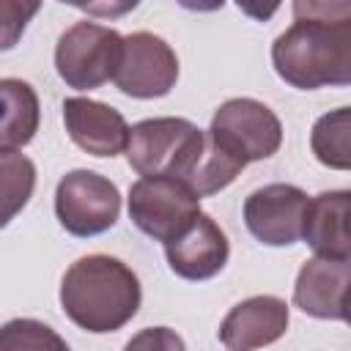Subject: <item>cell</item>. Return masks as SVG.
Masks as SVG:
<instances>
[{
  "label": "cell",
  "mask_w": 351,
  "mask_h": 351,
  "mask_svg": "<svg viewBox=\"0 0 351 351\" xmlns=\"http://www.w3.org/2000/svg\"><path fill=\"white\" fill-rule=\"evenodd\" d=\"M348 282H351V266L348 261H332V258H310L293 285V304L313 315V318H329V321H346L348 318Z\"/></svg>",
  "instance_id": "11"
},
{
  "label": "cell",
  "mask_w": 351,
  "mask_h": 351,
  "mask_svg": "<svg viewBox=\"0 0 351 351\" xmlns=\"http://www.w3.org/2000/svg\"><path fill=\"white\" fill-rule=\"evenodd\" d=\"M36 189V165L16 151H0V228H5Z\"/></svg>",
  "instance_id": "17"
},
{
  "label": "cell",
  "mask_w": 351,
  "mask_h": 351,
  "mask_svg": "<svg viewBox=\"0 0 351 351\" xmlns=\"http://www.w3.org/2000/svg\"><path fill=\"white\" fill-rule=\"evenodd\" d=\"M348 211H351V192L332 189L321 192L307 203L302 239L318 258L348 261L351 236H348Z\"/></svg>",
  "instance_id": "14"
},
{
  "label": "cell",
  "mask_w": 351,
  "mask_h": 351,
  "mask_svg": "<svg viewBox=\"0 0 351 351\" xmlns=\"http://www.w3.org/2000/svg\"><path fill=\"white\" fill-rule=\"evenodd\" d=\"M143 291L137 274L118 258L85 255L74 261L60 282L63 313L85 332H115L137 315Z\"/></svg>",
  "instance_id": "2"
},
{
  "label": "cell",
  "mask_w": 351,
  "mask_h": 351,
  "mask_svg": "<svg viewBox=\"0 0 351 351\" xmlns=\"http://www.w3.org/2000/svg\"><path fill=\"white\" fill-rule=\"evenodd\" d=\"M112 80L118 90L132 99H159L167 96L178 80V58L165 38L140 30L123 38Z\"/></svg>",
  "instance_id": "8"
},
{
  "label": "cell",
  "mask_w": 351,
  "mask_h": 351,
  "mask_svg": "<svg viewBox=\"0 0 351 351\" xmlns=\"http://www.w3.org/2000/svg\"><path fill=\"white\" fill-rule=\"evenodd\" d=\"M41 110L36 90L16 77L0 80V151L27 145L38 132Z\"/></svg>",
  "instance_id": "15"
},
{
  "label": "cell",
  "mask_w": 351,
  "mask_h": 351,
  "mask_svg": "<svg viewBox=\"0 0 351 351\" xmlns=\"http://www.w3.org/2000/svg\"><path fill=\"white\" fill-rule=\"evenodd\" d=\"M310 197L293 184H266L244 200L247 230L269 247H288L302 239Z\"/></svg>",
  "instance_id": "9"
},
{
  "label": "cell",
  "mask_w": 351,
  "mask_h": 351,
  "mask_svg": "<svg viewBox=\"0 0 351 351\" xmlns=\"http://www.w3.org/2000/svg\"><path fill=\"white\" fill-rule=\"evenodd\" d=\"M63 123H66L69 137L90 156H115L126 151L129 123L115 107L104 101H93L82 96L66 99Z\"/></svg>",
  "instance_id": "13"
},
{
  "label": "cell",
  "mask_w": 351,
  "mask_h": 351,
  "mask_svg": "<svg viewBox=\"0 0 351 351\" xmlns=\"http://www.w3.org/2000/svg\"><path fill=\"white\" fill-rule=\"evenodd\" d=\"M206 132L186 118H145L129 129L126 159L143 178L186 181L203 151Z\"/></svg>",
  "instance_id": "3"
},
{
  "label": "cell",
  "mask_w": 351,
  "mask_h": 351,
  "mask_svg": "<svg viewBox=\"0 0 351 351\" xmlns=\"http://www.w3.org/2000/svg\"><path fill=\"white\" fill-rule=\"evenodd\" d=\"M123 351H186L181 335H176L167 326H148L137 332Z\"/></svg>",
  "instance_id": "21"
},
{
  "label": "cell",
  "mask_w": 351,
  "mask_h": 351,
  "mask_svg": "<svg viewBox=\"0 0 351 351\" xmlns=\"http://www.w3.org/2000/svg\"><path fill=\"white\" fill-rule=\"evenodd\" d=\"M165 255H167L170 269L178 277L208 280L225 269L230 244H228L225 230L208 214L200 211L195 217V222L181 236H176L173 241L165 244Z\"/></svg>",
  "instance_id": "10"
},
{
  "label": "cell",
  "mask_w": 351,
  "mask_h": 351,
  "mask_svg": "<svg viewBox=\"0 0 351 351\" xmlns=\"http://www.w3.org/2000/svg\"><path fill=\"white\" fill-rule=\"evenodd\" d=\"M123 36L96 22L71 25L55 47V69L69 88L93 90L115 77Z\"/></svg>",
  "instance_id": "4"
},
{
  "label": "cell",
  "mask_w": 351,
  "mask_h": 351,
  "mask_svg": "<svg viewBox=\"0 0 351 351\" xmlns=\"http://www.w3.org/2000/svg\"><path fill=\"white\" fill-rule=\"evenodd\" d=\"M208 137L244 165L269 159L282 143L280 118L255 99H230L211 118Z\"/></svg>",
  "instance_id": "6"
},
{
  "label": "cell",
  "mask_w": 351,
  "mask_h": 351,
  "mask_svg": "<svg viewBox=\"0 0 351 351\" xmlns=\"http://www.w3.org/2000/svg\"><path fill=\"white\" fill-rule=\"evenodd\" d=\"M288 329V304L280 296H250L239 302L219 324V340L228 351H258L280 340Z\"/></svg>",
  "instance_id": "12"
},
{
  "label": "cell",
  "mask_w": 351,
  "mask_h": 351,
  "mask_svg": "<svg viewBox=\"0 0 351 351\" xmlns=\"http://www.w3.org/2000/svg\"><path fill=\"white\" fill-rule=\"evenodd\" d=\"M200 214V197L178 178H140L129 189V217L151 239L167 244Z\"/></svg>",
  "instance_id": "7"
},
{
  "label": "cell",
  "mask_w": 351,
  "mask_h": 351,
  "mask_svg": "<svg viewBox=\"0 0 351 351\" xmlns=\"http://www.w3.org/2000/svg\"><path fill=\"white\" fill-rule=\"evenodd\" d=\"M38 3H19V0H0V52L16 47L27 22L38 14Z\"/></svg>",
  "instance_id": "20"
},
{
  "label": "cell",
  "mask_w": 351,
  "mask_h": 351,
  "mask_svg": "<svg viewBox=\"0 0 351 351\" xmlns=\"http://www.w3.org/2000/svg\"><path fill=\"white\" fill-rule=\"evenodd\" d=\"M310 145L321 165L332 170H348L351 167V112L348 107H337L335 112L321 115L313 126Z\"/></svg>",
  "instance_id": "16"
},
{
  "label": "cell",
  "mask_w": 351,
  "mask_h": 351,
  "mask_svg": "<svg viewBox=\"0 0 351 351\" xmlns=\"http://www.w3.org/2000/svg\"><path fill=\"white\" fill-rule=\"evenodd\" d=\"M0 351H69L66 340L36 318H14L0 326Z\"/></svg>",
  "instance_id": "19"
},
{
  "label": "cell",
  "mask_w": 351,
  "mask_h": 351,
  "mask_svg": "<svg viewBox=\"0 0 351 351\" xmlns=\"http://www.w3.org/2000/svg\"><path fill=\"white\" fill-rule=\"evenodd\" d=\"M247 165L236 156H230L228 151H222L206 132L203 137V151H200V159L195 165V170L189 173V178L184 181L197 197H208L219 189H225L228 184H233V178L244 170Z\"/></svg>",
  "instance_id": "18"
},
{
  "label": "cell",
  "mask_w": 351,
  "mask_h": 351,
  "mask_svg": "<svg viewBox=\"0 0 351 351\" xmlns=\"http://www.w3.org/2000/svg\"><path fill=\"white\" fill-rule=\"evenodd\" d=\"M55 214L71 236H99L118 222L121 192L93 170H71L58 181Z\"/></svg>",
  "instance_id": "5"
},
{
  "label": "cell",
  "mask_w": 351,
  "mask_h": 351,
  "mask_svg": "<svg viewBox=\"0 0 351 351\" xmlns=\"http://www.w3.org/2000/svg\"><path fill=\"white\" fill-rule=\"evenodd\" d=\"M280 80L299 90L351 82V5L293 3V25L271 44Z\"/></svg>",
  "instance_id": "1"
}]
</instances>
